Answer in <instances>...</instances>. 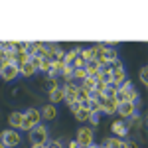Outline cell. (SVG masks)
<instances>
[{"instance_id":"12","label":"cell","mask_w":148,"mask_h":148,"mask_svg":"<svg viewBox=\"0 0 148 148\" xmlns=\"http://www.w3.org/2000/svg\"><path fill=\"white\" fill-rule=\"evenodd\" d=\"M8 123H10V128L20 130V128H22V123H24V114L18 113V111H14V113L8 114Z\"/></svg>"},{"instance_id":"23","label":"cell","mask_w":148,"mask_h":148,"mask_svg":"<svg viewBox=\"0 0 148 148\" xmlns=\"http://www.w3.org/2000/svg\"><path fill=\"white\" fill-rule=\"evenodd\" d=\"M59 75H61L65 81H71V75H73V65H67V63H65L63 67L59 69Z\"/></svg>"},{"instance_id":"31","label":"cell","mask_w":148,"mask_h":148,"mask_svg":"<svg viewBox=\"0 0 148 148\" xmlns=\"http://www.w3.org/2000/svg\"><path fill=\"white\" fill-rule=\"evenodd\" d=\"M123 148H138V144H136V142H132V140H125Z\"/></svg>"},{"instance_id":"3","label":"cell","mask_w":148,"mask_h":148,"mask_svg":"<svg viewBox=\"0 0 148 148\" xmlns=\"http://www.w3.org/2000/svg\"><path fill=\"white\" fill-rule=\"evenodd\" d=\"M30 138H32V144H47V140H49V132H47L46 126L38 125L36 128L30 130Z\"/></svg>"},{"instance_id":"32","label":"cell","mask_w":148,"mask_h":148,"mask_svg":"<svg viewBox=\"0 0 148 148\" xmlns=\"http://www.w3.org/2000/svg\"><path fill=\"white\" fill-rule=\"evenodd\" d=\"M67 148H79V144H77L75 140H71V142H69V144H67Z\"/></svg>"},{"instance_id":"13","label":"cell","mask_w":148,"mask_h":148,"mask_svg":"<svg viewBox=\"0 0 148 148\" xmlns=\"http://www.w3.org/2000/svg\"><path fill=\"white\" fill-rule=\"evenodd\" d=\"M125 81H126L125 67H121V69H113V71H111V83H114L116 87H121V85H123Z\"/></svg>"},{"instance_id":"11","label":"cell","mask_w":148,"mask_h":148,"mask_svg":"<svg viewBox=\"0 0 148 148\" xmlns=\"http://www.w3.org/2000/svg\"><path fill=\"white\" fill-rule=\"evenodd\" d=\"M40 114H42L44 121H53V119H57V107L51 105V103H47V105L42 107V113Z\"/></svg>"},{"instance_id":"34","label":"cell","mask_w":148,"mask_h":148,"mask_svg":"<svg viewBox=\"0 0 148 148\" xmlns=\"http://www.w3.org/2000/svg\"><path fill=\"white\" fill-rule=\"evenodd\" d=\"M0 148H6V146H4V144H2V142H0Z\"/></svg>"},{"instance_id":"9","label":"cell","mask_w":148,"mask_h":148,"mask_svg":"<svg viewBox=\"0 0 148 148\" xmlns=\"http://www.w3.org/2000/svg\"><path fill=\"white\" fill-rule=\"evenodd\" d=\"M116 109H119V103L114 101L113 97H107L101 105V113L105 114H116Z\"/></svg>"},{"instance_id":"25","label":"cell","mask_w":148,"mask_h":148,"mask_svg":"<svg viewBox=\"0 0 148 148\" xmlns=\"http://www.w3.org/2000/svg\"><path fill=\"white\" fill-rule=\"evenodd\" d=\"M125 93H126V101H128V103H134V105L138 103V93H136V89H134V87H130V89H128V91H125Z\"/></svg>"},{"instance_id":"5","label":"cell","mask_w":148,"mask_h":148,"mask_svg":"<svg viewBox=\"0 0 148 148\" xmlns=\"http://www.w3.org/2000/svg\"><path fill=\"white\" fill-rule=\"evenodd\" d=\"M77 87H79V85H75L73 81H67V83L61 87V89H63V101L67 103V105L73 103V101H77Z\"/></svg>"},{"instance_id":"24","label":"cell","mask_w":148,"mask_h":148,"mask_svg":"<svg viewBox=\"0 0 148 148\" xmlns=\"http://www.w3.org/2000/svg\"><path fill=\"white\" fill-rule=\"evenodd\" d=\"M73 79H77V81H83L85 77H87V71L83 67H73V75H71Z\"/></svg>"},{"instance_id":"18","label":"cell","mask_w":148,"mask_h":148,"mask_svg":"<svg viewBox=\"0 0 148 148\" xmlns=\"http://www.w3.org/2000/svg\"><path fill=\"white\" fill-rule=\"evenodd\" d=\"M89 99H91V93L85 91L83 87H77V103H81V107H83V105H87Z\"/></svg>"},{"instance_id":"16","label":"cell","mask_w":148,"mask_h":148,"mask_svg":"<svg viewBox=\"0 0 148 148\" xmlns=\"http://www.w3.org/2000/svg\"><path fill=\"white\" fill-rule=\"evenodd\" d=\"M85 71H87V77H95V75H97V73H99V69H101V65H99V63H97V61H87V63H85Z\"/></svg>"},{"instance_id":"27","label":"cell","mask_w":148,"mask_h":148,"mask_svg":"<svg viewBox=\"0 0 148 148\" xmlns=\"http://www.w3.org/2000/svg\"><path fill=\"white\" fill-rule=\"evenodd\" d=\"M116 89H119V87H116L114 83H109V85L105 87V97H113L114 93H116Z\"/></svg>"},{"instance_id":"14","label":"cell","mask_w":148,"mask_h":148,"mask_svg":"<svg viewBox=\"0 0 148 148\" xmlns=\"http://www.w3.org/2000/svg\"><path fill=\"white\" fill-rule=\"evenodd\" d=\"M18 71H20V75H24V77H32V75L38 73V69H36L30 61H26V63H22V65H18Z\"/></svg>"},{"instance_id":"17","label":"cell","mask_w":148,"mask_h":148,"mask_svg":"<svg viewBox=\"0 0 148 148\" xmlns=\"http://www.w3.org/2000/svg\"><path fill=\"white\" fill-rule=\"evenodd\" d=\"M85 63H87V59H85V56H83V51H81V47H77L75 49V59H73V67H85Z\"/></svg>"},{"instance_id":"26","label":"cell","mask_w":148,"mask_h":148,"mask_svg":"<svg viewBox=\"0 0 148 148\" xmlns=\"http://www.w3.org/2000/svg\"><path fill=\"white\" fill-rule=\"evenodd\" d=\"M49 69H51V61H49L47 57H42V61H40V69H38V71L49 73Z\"/></svg>"},{"instance_id":"6","label":"cell","mask_w":148,"mask_h":148,"mask_svg":"<svg viewBox=\"0 0 148 148\" xmlns=\"http://www.w3.org/2000/svg\"><path fill=\"white\" fill-rule=\"evenodd\" d=\"M116 113L121 114L123 119H132V116L136 114V105H134V103H128V101H125V103H121V105H119Z\"/></svg>"},{"instance_id":"1","label":"cell","mask_w":148,"mask_h":148,"mask_svg":"<svg viewBox=\"0 0 148 148\" xmlns=\"http://www.w3.org/2000/svg\"><path fill=\"white\" fill-rule=\"evenodd\" d=\"M22 114H24V123H22V128L20 130H32V128H36V126L42 123V114H40L38 109H28Z\"/></svg>"},{"instance_id":"4","label":"cell","mask_w":148,"mask_h":148,"mask_svg":"<svg viewBox=\"0 0 148 148\" xmlns=\"http://www.w3.org/2000/svg\"><path fill=\"white\" fill-rule=\"evenodd\" d=\"M93 138H95L93 130L89 128V126H83V128L77 130V138H75V142H77L79 146H83V148H89L93 144Z\"/></svg>"},{"instance_id":"21","label":"cell","mask_w":148,"mask_h":148,"mask_svg":"<svg viewBox=\"0 0 148 148\" xmlns=\"http://www.w3.org/2000/svg\"><path fill=\"white\" fill-rule=\"evenodd\" d=\"M114 59H119V53H116V49L111 46H107V49H105V61H114Z\"/></svg>"},{"instance_id":"7","label":"cell","mask_w":148,"mask_h":148,"mask_svg":"<svg viewBox=\"0 0 148 148\" xmlns=\"http://www.w3.org/2000/svg\"><path fill=\"white\" fill-rule=\"evenodd\" d=\"M18 75H20V71H18L16 63H8V65H4V67L0 69V77L4 81H12V79H16Z\"/></svg>"},{"instance_id":"30","label":"cell","mask_w":148,"mask_h":148,"mask_svg":"<svg viewBox=\"0 0 148 148\" xmlns=\"http://www.w3.org/2000/svg\"><path fill=\"white\" fill-rule=\"evenodd\" d=\"M99 116H101L99 113H91V116H89V123H91V125H99Z\"/></svg>"},{"instance_id":"8","label":"cell","mask_w":148,"mask_h":148,"mask_svg":"<svg viewBox=\"0 0 148 148\" xmlns=\"http://www.w3.org/2000/svg\"><path fill=\"white\" fill-rule=\"evenodd\" d=\"M105 49H107L105 44H97V46L89 47V51H91V59H93V61H97L99 65L105 63ZM91 59H89V61H91Z\"/></svg>"},{"instance_id":"19","label":"cell","mask_w":148,"mask_h":148,"mask_svg":"<svg viewBox=\"0 0 148 148\" xmlns=\"http://www.w3.org/2000/svg\"><path fill=\"white\" fill-rule=\"evenodd\" d=\"M89 116H91V113H89V109H87V107H81L79 111L75 113L77 123H87V121H89Z\"/></svg>"},{"instance_id":"15","label":"cell","mask_w":148,"mask_h":148,"mask_svg":"<svg viewBox=\"0 0 148 148\" xmlns=\"http://www.w3.org/2000/svg\"><path fill=\"white\" fill-rule=\"evenodd\" d=\"M59 101H63V89L57 85L53 89H49V103L51 105H57Z\"/></svg>"},{"instance_id":"20","label":"cell","mask_w":148,"mask_h":148,"mask_svg":"<svg viewBox=\"0 0 148 148\" xmlns=\"http://www.w3.org/2000/svg\"><path fill=\"white\" fill-rule=\"evenodd\" d=\"M123 144H125V140L116 138V136H111L105 140V146H109V148H123Z\"/></svg>"},{"instance_id":"22","label":"cell","mask_w":148,"mask_h":148,"mask_svg":"<svg viewBox=\"0 0 148 148\" xmlns=\"http://www.w3.org/2000/svg\"><path fill=\"white\" fill-rule=\"evenodd\" d=\"M95 83H97V79H95V77H85V79L81 81V85H79V87H83L85 91H89V93H91V91H93V87H95Z\"/></svg>"},{"instance_id":"28","label":"cell","mask_w":148,"mask_h":148,"mask_svg":"<svg viewBox=\"0 0 148 148\" xmlns=\"http://www.w3.org/2000/svg\"><path fill=\"white\" fill-rule=\"evenodd\" d=\"M140 81H142L144 85H148V67H146V65L140 67Z\"/></svg>"},{"instance_id":"29","label":"cell","mask_w":148,"mask_h":148,"mask_svg":"<svg viewBox=\"0 0 148 148\" xmlns=\"http://www.w3.org/2000/svg\"><path fill=\"white\" fill-rule=\"evenodd\" d=\"M67 107H69V111H71V113L75 114V113H77V111H79V109H81V103H77V101H73V103H69Z\"/></svg>"},{"instance_id":"10","label":"cell","mask_w":148,"mask_h":148,"mask_svg":"<svg viewBox=\"0 0 148 148\" xmlns=\"http://www.w3.org/2000/svg\"><path fill=\"white\" fill-rule=\"evenodd\" d=\"M111 132H113V136H116V138H125L126 134H128V126H126V123L116 121V123L111 125Z\"/></svg>"},{"instance_id":"2","label":"cell","mask_w":148,"mask_h":148,"mask_svg":"<svg viewBox=\"0 0 148 148\" xmlns=\"http://www.w3.org/2000/svg\"><path fill=\"white\" fill-rule=\"evenodd\" d=\"M0 142H2L6 148H16L20 142H22V136H20L18 130H14V128H6V130L0 132Z\"/></svg>"},{"instance_id":"33","label":"cell","mask_w":148,"mask_h":148,"mask_svg":"<svg viewBox=\"0 0 148 148\" xmlns=\"http://www.w3.org/2000/svg\"><path fill=\"white\" fill-rule=\"evenodd\" d=\"M32 148H46V144H32Z\"/></svg>"}]
</instances>
